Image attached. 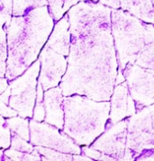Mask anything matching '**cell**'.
Segmentation results:
<instances>
[{"mask_svg":"<svg viewBox=\"0 0 154 161\" xmlns=\"http://www.w3.org/2000/svg\"><path fill=\"white\" fill-rule=\"evenodd\" d=\"M111 10L91 0L81 1L68 10L70 51L58 85L63 96L80 94L96 101L110 100L119 68Z\"/></svg>","mask_w":154,"mask_h":161,"instance_id":"6da1fadb","label":"cell"},{"mask_svg":"<svg viewBox=\"0 0 154 161\" xmlns=\"http://www.w3.org/2000/svg\"><path fill=\"white\" fill-rule=\"evenodd\" d=\"M54 25L47 5L36 8L23 16L11 17L7 30L5 77L8 80L22 75L38 58Z\"/></svg>","mask_w":154,"mask_h":161,"instance_id":"7a4b0ae2","label":"cell"},{"mask_svg":"<svg viewBox=\"0 0 154 161\" xmlns=\"http://www.w3.org/2000/svg\"><path fill=\"white\" fill-rule=\"evenodd\" d=\"M111 32L119 69L136 64L154 69V25L121 8L111 10Z\"/></svg>","mask_w":154,"mask_h":161,"instance_id":"3957f363","label":"cell"},{"mask_svg":"<svg viewBox=\"0 0 154 161\" xmlns=\"http://www.w3.org/2000/svg\"><path fill=\"white\" fill-rule=\"evenodd\" d=\"M62 131L79 146L90 145L104 130L109 119L110 102L96 101L80 94L64 96Z\"/></svg>","mask_w":154,"mask_h":161,"instance_id":"277c9868","label":"cell"},{"mask_svg":"<svg viewBox=\"0 0 154 161\" xmlns=\"http://www.w3.org/2000/svg\"><path fill=\"white\" fill-rule=\"evenodd\" d=\"M40 62L37 58L22 75L9 80L10 97L8 106L24 118H32L36 102L38 76Z\"/></svg>","mask_w":154,"mask_h":161,"instance_id":"5b68a950","label":"cell"},{"mask_svg":"<svg viewBox=\"0 0 154 161\" xmlns=\"http://www.w3.org/2000/svg\"><path fill=\"white\" fill-rule=\"evenodd\" d=\"M126 148L136 158L146 150L154 149V105L136 111L127 120Z\"/></svg>","mask_w":154,"mask_h":161,"instance_id":"8992f818","label":"cell"},{"mask_svg":"<svg viewBox=\"0 0 154 161\" xmlns=\"http://www.w3.org/2000/svg\"><path fill=\"white\" fill-rule=\"evenodd\" d=\"M29 142L34 146H42L72 155L81 154L80 146L67 134L52 125L32 119L29 121Z\"/></svg>","mask_w":154,"mask_h":161,"instance_id":"52a82bcc","label":"cell"},{"mask_svg":"<svg viewBox=\"0 0 154 161\" xmlns=\"http://www.w3.org/2000/svg\"><path fill=\"white\" fill-rule=\"evenodd\" d=\"M136 111L154 104V75L136 64H127L122 70Z\"/></svg>","mask_w":154,"mask_h":161,"instance_id":"ba28073f","label":"cell"},{"mask_svg":"<svg viewBox=\"0 0 154 161\" xmlns=\"http://www.w3.org/2000/svg\"><path fill=\"white\" fill-rule=\"evenodd\" d=\"M39 59L40 67L38 82L41 85L43 91L58 86L67 69V57L43 45L39 54Z\"/></svg>","mask_w":154,"mask_h":161,"instance_id":"9c48e42d","label":"cell"},{"mask_svg":"<svg viewBox=\"0 0 154 161\" xmlns=\"http://www.w3.org/2000/svg\"><path fill=\"white\" fill-rule=\"evenodd\" d=\"M127 137V120H121L114 125H106L105 130L90 144L92 148L103 154L122 160Z\"/></svg>","mask_w":154,"mask_h":161,"instance_id":"30bf717a","label":"cell"},{"mask_svg":"<svg viewBox=\"0 0 154 161\" xmlns=\"http://www.w3.org/2000/svg\"><path fill=\"white\" fill-rule=\"evenodd\" d=\"M63 94L59 86L48 89L43 92V104L45 108V123L62 130L64 125Z\"/></svg>","mask_w":154,"mask_h":161,"instance_id":"8fae6325","label":"cell"},{"mask_svg":"<svg viewBox=\"0 0 154 161\" xmlns=\"http://www.w3.org/2000/svg\"><path fill=\"white\" fill-rule=\"evenodd\" d=\"M69 27V17L66 13L57 21L56 25H54V27L44 45L50 47L56 53L67 57L69 55L71 43V34Z\"/></svg>","mask_w":154,"mask_h":161,"instance_id":"7c38bea8","label":"cell"},{"mask_svg":"<svg viewBox=\"0 0 154 161\" xmlns=\"http://www.w3.org/2000/svg\"><path fill=\"white\" fill-rule=\"evenodd\" d=\"M129 94L130 92L126 81L114 87L110 97L109 122H107L106 125H114L127 117Z\"/></svg>","mask_w":154,"mask_h":161,"instance_id":"4fadbf2b","label":"cell"},{"mask_svg":"<svg viewBox=\"0 0 154 161\" xmlns=\"http://www.w3.org/2000/svg\"><path fill=\"white\" fill-rule=\"evenodd\" d=\"M120 8L140 20L154 25V6L151 0H119Z\"/></svg>","mask_w":154,"mask_h":161,"instance_id":"5bb4252c","label":"cell"},{"mask_svg":"<svg viewBox=\"0 0 154 161\" xmlns=\"http://www.w3.org/2000/svg\"><path fill=\"white\" fill-rule=\"evenodd\" d=\"M11 17L12 14L6 12L3 8H0V77L5 76L7 69V30L10 23Z\"/></svg>","mask_w":154,"mask_h":161,"instance_id":"9a60e30c","label":"cell"},{"mask_svg":"<svg viewBox=\"0 0 154 161\" xmlns=\"http://www.w3.org/2000/svg\"><path fill=\"white\" fill-rule=\"evenodd\" d=\"M10 131H13L21 138L29 142L30 131H29V120L28 118H24L19 115L7 118L6 120Z\"/></svg>","mask_w":154,"mask_h":161,"instance_id":"2e32d148","label":"cell"},{"mask_svg":"<svg viewBox=\"0 0 154 161\" xmlns=\"http://www.w3.org/2000/svg\"><path fill=\"white\" fill-rule=\"evenodd\" d=\"M47 4V0H12V15L23 16L36 8Z\"/></svg>","mask_w":154,"mask_h":161,"instance_id":"e0dca14e","label":"cell"},{"mask_svg":"<svg viewBox=\"0 0 154 161\" xmlns=\"http://www.w3.org/2000/svg\"><path fill=\"white\" fill-rule=\"evenodd\" d=\"M34 149L40 155L41 160H56V161H72V155L62 153L54 149L42 147V146H34Z\"/></svg>","mask_w":154,"mask_h":161,"instance_id":"ac0fdd59","label":"cell"},{"mask_svg":"<svg viewBox=\"0 0 154 161\" xmlns=\"http://www.w3.org/2000/svg\"><path fill=\"white\" fill-rule=\"evenodd\" d=\"M4 155L8 157L10 160H41V156L35 149L31 153H26V152L17 151L12 148H8L4 152Z\"/></svg>","mask_w":154,"mask_h":161,"instance_id":"d6986e66","label":"cell"},{"mask_svg":"<svg viewBox=\"0 0 154 161\" xmlns=\"http://www.w3.org/2000/svg\"><path fill=\"white\" fill-rule=\"evenodd\" d=\"M10 148L21 152H26V153H31L34 151V145L31 144V142H28L24 139L21 138L13 131H11Z\"/></svg>","mask_w":154,"mask_h":161,"instance_id":"ffe728a7","label":"cell"},{"mask_svg":"<svg viewBox=\"0 0 154 161\" xmlns=\"http://www.w3.org/2000/svg\"><path fill=\"white\" fill-rule=\"evenodd\" d=\"M10 140H11V131L4 117L0 115V148L2 149L9 148Z\"/></svg>","mask_w":154,"mask_h":161,"instance_id":"44dd1931","label":"cell"},{"mask_svg":"<svg viewBox=\"0 0 154 161\" xmlns=\"http://www.w3.org/2000/svg\"><path fill=\"white\" fill-rule=\"evenodd\" d=\"M47 3L49 11L54 21H58L64 15V12L62 10L64 0H47Z\"/></svg>","mask_w":154,"mask_h":161,"instance_id":"7402d4cb","label":"cell"},{"mask_svg":"<svg viewBox=\"0 0 154 161\" xmlns=\"http://www.w3.org/2000/svg\"><path fill=\"white\" fill-rule=\"evenodd\" d=\"M45 117V108H44V104L42 102H35L34 109H33V115L32 118L35 121L38 122H43Z\"/></svg>","mask_w":154,"mask_h":161,"instance_id":"603a6c76","label":"cell"},{"mask_svg":"<svg viewBox=\"0 0 154 161\" xmlns=\"http://www.w3.org/2000/svg\"><path fill=\"white\" fill-rule=\"evenodd\" d=\"M0 115L4 118H10V117L17 116L18 113L13 108H11L8 105L5 104L0 100Z\"/></svg>","mask_w":154,"mask_h":161,"instance_id":"cb8c5ba5","label":"cell"},{"mask_svg":"<svg viewBox=\"0 0 154 161\" xmlns=\"http://www.w3.org/2000/svg\"><path fill=\"white\" fill-rule=\"evenodd\" d=\"M81 152L84 153L85 156L88 157L91 159H96V160H100V158L102 156V153L94 148H92L91 146H84L83 148H81Z\"/></svg>","mask_w":154,"mask_h":161,"instance_id":"d4e9b609","label":"cell"},{"mask_svg":"<svg viewBox=\"0 0 154 161\" xmlns=\"http://www.w3.org/2000/svg\"><path fill=\"white\" fill-rule=\"evenodd\" d=\"M98 2L111 8H120L119 0H99Z\"/></svg>","mask_w":154,"mask_h":161,"instance_id":"484cf974","label":"cell"},{"mask_svg":"<svg viewBox=\"0 0 154 161\" xmlns=\"http://www.w3.org/2000/svg\"><path fill=\"white\" fill-rule=\"evenodd\" d=\"M81 1H87V0H64V4H63V8H62V10L64 12V14L75 4L81 2Z\"/></svg>","mask_w":154,"mask_h":161,"instance_id":"4316f807","label":"cell"},{"mask_svg":"<svg viewBox=\"0 0 154 161\" xmlns=\"http://www.w3.org/2000/svg\"><path fill=\"white\" fill-rule=\"evenodd\" d=\"M0 2L4 10L12 14V0H0Z\"/></svg>","mask_w":154,"mask_h":161,"instance_id":"83f0119b","label":"cell"},{"mask_svg":"<svg viewBox=\"0 0 154 161\" xmlns=\"http://www.w3.org/2000/svg\"><path fill=\"white\" fill-rule=\"evenodd\" d=\"M9 97H10V88L8 87V88L0 94V100H1L2 102H4L5 104L8 105Z\"/></svg>","mask_w":154,"mask_h":161,"instance_id":"f1b7e54d","label":"cell"},{"mask_svg":"<svg viewBox=\"0 0 154 161\" xmlns=\"http://www.w3.org/2000/svg\"><path fill=\"white\" fill-rule=\"evenodd\" d=\"M8 87V79L3 76V77H0V94Z\"/></svg>","mask_w":154,"mask_h":161,"instance_id":"f546056e","label":"cell"},{"mask_svg":"<svg viewBox=\"0 0 154 161\" xmlns=\"http://www.w3.org/2000/svg\"><path fill=\"white\" fill-rule=\"evenodd\" d=\"M72 160H91L88 157L83 155V154H78V155H72Z\"/></svg>","mask_w":154,"mask_h":161,"instance_id":"4dcf8cb0","label":"cell"},{"mask_svg":"<svg viewBox=\"0 0 154 161\" xmlns=\"http://www.w3.org/2000/svg\"><path fill=\"white\" fill-rule=\"evenodd\" d=\"M2 159H5V160H10L8 157H6L5 155H4V152L1 150V148H0V160H2Z\"/></svg>","mask_w":154,"mask_h":161,"instance_id":"1f68e13d","label":"cell"},{"mask_svg":"<svg viewBox=\"0 0 154 161\" xmlns=\"http://www.w3.org/2000/svg\"><path fill=\"white\" fill-rule=\"evenodd\" d=\"M0 8H3V7H2V5H1V2H0ZM4 9V8H3Z\"/></svg>","mask_w":154,"mask_h":161,"instance_id":"d6a6232c","label":"cell"},{"mask_svg":"<svg viewBox=\"0 0 154 161\" xmlns=\"http://www.w3.org/2000/svg\"><path fill=\"white\" fill-rule=\"evenodd\" d=\"M91 1H93V2H98L99 0H91Z\"/></svg>","mask_w":154,"mask_h":161,"instance_id":"836d02e7","label":"cell"},{"mask_svg":"<svg viewBox=\"0 0 154 161\" xmlns=\"http://www.w3.org/2000/svg\"><path fill=\"white\" fill-rule=\"evenodd\" d=\"M151 156H152V157H154V151L152 152V155H151Z\"/></svg>","mask_w":154,"mask_h":161,"instance_id":"e575fe53","label":"cell"},{"mask_svg":"<svg viewBox=\"0 0 154 161\" xmlns=\"http://www.w3.org/2000/svg\"><path fill=\"white\" fill-rule=\"evenodd\" d=\"M151 2H152V4H153V6H154V0H151Z\"/></svg>","mask_w":154,"mask_h":161,"instance_id":"d590c367","label":"cell"}]
</instances>
